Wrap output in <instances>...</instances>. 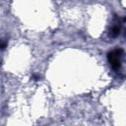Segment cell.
<instances>
[{"label":"cell","instance_id":"obj_1","mask_svg":"<svg viewBox=\"0 0 126 126\" xmlns=\"http://www.w3.org/2000/svg\"><path fill=\"white\" fill-rule=\"evenodd\" d=\"M123 55L122 49H113L107 54L108 62L114 70H119L121 67V57Z\"/></svg>","mask_w":126,"mask_h":126},{"label":"cell","instance_id":"obj_2","mask_svg":"<svg viewBox=\"0 0 126 126\" xmlns=\"http://www.w3.org/2000/svg\"><path fill=\"white\" fill-rule=\"evenodd\" d=\"M119 32H120V28H119L118 26H115V27H113V28L111 29L110 34H111L112 36H116V35L119 34Z\"/></svg>","mask_w":126,"mask_h":126}]
</instances>
